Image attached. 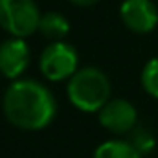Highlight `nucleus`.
Returning <instances> with one entry per match:
<instances>
[{
  "instance_id": "nucleus-6",
  "label": "nucleus",
  "mask_w": 158,
  "mask_h": 158,
  "mask_svg": "<svg viewBox=\"0 0 158 158\" xmlns=\"http://www.w3.org/2000/svg\"><path fill=\"white\" fill-rule=\"evenodd\" d=\"M136 109L125 99H109L99 110V123L114 134L131 132L136 127Z\"/></svg>"
},
{
  "instance_id": "nucleus-8",
  "label": "nucleus",
  "mask_w": 158,
  "mask_h": 158,
  "mask_svg": "<svg viewBox=\"0 0 158 158\" xmlns=\"http://www.w3.org/2000/svg\"><path fill=\"white\" fill-rule=\"evenodd\" d=\"M39 31L50 40H63L66 37V33L70 31V24L68 20L61 15V13H46L40 17V22H39Z\"/></svg>"
},
{
  "instance_id": "nucleus-5",
  "label": "nucleus",
  "mask_w": 158,
  "mask_h": 158,
  "mask_svg": "<svg viewBox=\"0 0 158 158\" xmlns=\"http://www.w3.org/2000/svg\"><path fill=\"white\" fill-rule=\"evenodd\" d=\"M121 20L134 33H149L158 24V9L151 0H125L119 7Z\"/></svg>"
},
{
  "instance_id": "nucleus-1",
  "label": "nucleus",
  "mask_w": 158,
  "mask_h": 158,
  "mask_svg": "<svg viewBox=\"0 0 158 158\" xmlns=\"http://www.w3.org/2000/svg\"><path fill=\"white\" fill-rule=\"evenodd\" d=\"M4 112L7 119L24 131H39L52 123L57 112L53 94L37 81H15L4 96Z\"/></svg>"
},
{
  "instance_id": "nucleus-9",
  "label": "nucleus",
  "mask_w": 158,
  "mask_h": 158,
  "mask_svg": "<svg viewBox=\"0 0 158 158\" xmlns=\"http://www.w3.org/2000/svg\"><path fill=\"white\" fill-rule=\"evenodd\" d=\"M140 151L131 143V142H121V140H110L101 143L94 158H140Z\"/></svg>"
},
{
  "instance_id": "nucleus-7",
  "label": "nucleus",
  "mask_w": 158,
  "mask_h": 158,
  "mask_svg": "<svg viewBox=\"0 0 158 158\" xmlns=\"http://www.w3.org/2000/svg\"><path fill=\"white\" fill-rule=\"evenodd\" d=\"M30 48L19 37L0 44V72L9 79L19 77L30 64Z\"/></svg>"
},
{
  "instance_id": "nucleus-2",
  "label": "nucleus",
  "mask_w": 158,
  "mask_h": 158,
  "mask_svg": "<svg viewBox=\"0 0 158 158\" xmlns=\"http://www.w3.org/2000/svg\"><path fill=\"white\" fill-rule=\"evenodd\" d=\"M68 98L79 110H101L110 98V81L98 68H83L76 72L68 83Z\"/></svg>"
},
{
  "instance_id": "nucleus-4",
  "label": "nucleus",
  "mask_w": 158,
  "mask_h": 158,
  "mask_svg": "<svg viewBox=\"0 0 158 158\" xmlns=\"http://www.w3.org/2000/svg\"><path fill=\"white\" fill-rule=\"evenodd\" d=\"M40 72L50 81H63L77 72V52L66 42H53L40 55Z\"/></svg>"
},
{
  "instance_id": "nucleus-10",
  "label": "nucleus",
  "mask_w": 158,
  "mask_h": 158,
  "mask_svg": "<svg viewBox=\"0 0 158 158\" xmlns=\"http://www.w3.org/2000/svg\"><path fill=\"white\" fill-rule=\"evenodd\" d=\"M129 142L140 151V155L151 153V151L155 149V143H156V142H155V136L151 134V131L145 129V127H142V125H138V127H134V129L131 131Z\"/></svg>"
},
{
  "instance_id": "nucleus-3",
  "label": "nucleus",
  "mask_w": 158,
  "mask_h": 158,
  "mask_svg": "<svg viewBox=\"0 0 158 158\" xmlns=\"http://www.w3.org/2000/svg\"><path fill=\"white\" fill-rule=\"evenodd\" d=\"M40 13L33 0H0V26L13 37L24 39L39 30Z\"/></svg>"
},
{
  "instance_id": "nucleus-11",
  "label": "nucleus",
  "mask_w": 158,
  "mask_h": 158,
  "mask_svg": "<svg viewBox=\"0 0 158 158\" xmlns=\"http://www.w3.org/2000/svg\"><path fill=\"white\" fill-rule=\"evenodd\" d=\"M142 85L147 94L158 98V59H153L145 64L142 72Z\"/></svg>"
},
{
  "instance_id": "nucleus-12",
  "label": "nucleus",
  "mask_w": 158,
  "mask_h": 158,
  "mask_svg": "<svg viewBox=\"0 0 158 158\" xmlns=\"http://www.w3.org/2000/svg\"><path fill=\"white\" fill-rule=\"evenodd\" d=\"M72 4H76V6H83V7H86V6H94L98 0H70Z\"/></svg>"
}]
</instances>
